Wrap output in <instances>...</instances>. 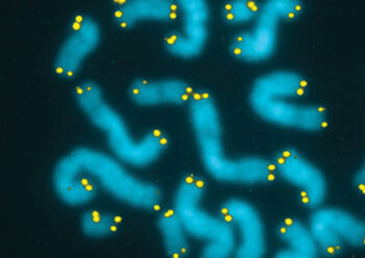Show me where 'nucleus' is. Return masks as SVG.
<instances>
[{"instance_id": "1", "label": "nucleus", "mask_w": 365, "mask_h": 258, "mask_svg": "<svg viewBox=\"0 0 365 258\" xmlns=\"http://www.w3.org/2000/svg\"><path fill=\"white\" fill-rule=\"evenodd\" d=\"M51 179L56 196L69 206L89 203L99 187L116 200L148 212L159 210L163 199L159 186L135 176L113 154L88 146L74 148L58 159Z\"/></svg>"}, {"instance_id": "2", "label": "nucleus", "mask_w": 365, "mask_h": 258, "mask_svg": "<svg viewBox=\"0 0 365 258\" xmlns=\"http://www.w3.org/2000/svg\"><path fill=\"white\" fill-rule=\"evenodd\" d=\"M189 120L202 167L215 181L229 185L258 186L274 179L269 159L258 156L233 158L227 154L217 103L210 92L195 91L188 102Z\"/></svg>"}, {"instance_id": "3", "label": "nucleus", "mask_w": 365, "mask_h": 258, "mask_svg": "<svg viewBox=\"0 0 365 258\" xmlns=\"http://www.w3.org/2000/svg\"><path fill=\"white\" fill-rule=\"evenodd\" d=\"M307 92V80L299 72L270 71L252 85L250 104L256 116L268 124L299 131H321L328 125V113L322 105L302 101Z\"/></svg>"}, {"instance_id": "4", "label": "nucleus", "mask_w": 365, "mask_h": 258, "mask_svg": "<svg viewBox=\"0 0 365 258\" xmlns=\"http://www.w3.org/2000/svg\"><path fill=\"white\" fill-rule=\"evenodd\" d=\"M73 95L90 122L105 134L113 156L125 165L148 167L168 150L169 138L163 130L150 129L141 139L135 138L125 118L106 100L98 82L84 80L76 87Z\"/></svg>"}, {"instance_id": "5", "label": "nucleus", "mask_w": 365, "mask_h": 258, "mask_svg": "<svg viewBox=\"0 0 365 258\" xmlns=\"http://www.w3.org/2000/svg\"><path fill=\"white\" fill-rule=\"evenodd\" d=\"M206 181L189 173L178 185L173 208L181 219L189 237L202 242V258H229L236 249L235 231L220 214H211L202 205Z\"/></svg>"}, {"instance_id": "6", "label": "nucleus", "mask_w": 365, "mask_h": 258, "mask_svg": "<svg viewBox=\"0 0 365 258\" xmlns=\"http://www.w3.org/2000/svg\"><path fill=\"white\" fill-rule=\"evenodd\" d=\"M304 11L299 0H267L261 4L251 28L232 39L230 53L241 62H267L278 48L282 24L297 19Z\"/></svg>"}, {"instance_id": "7", "label": "nucleus", "mask_w": 365, "mask_h": 258, "mask_svg": "<svg viewBox=\"0 0 365 258\" xmlns=\"http://www.w3.org/2000/svg\"><path fill=\"white\" fill-rule=\"evenodd\" d=\"M308 225L323 257L365 248V220L344 208L319 206L313 210Z\"/></svg>"}, {"instance_id": "8", "label": "nucleus", "mask_w": 365, "mask_h": 258, "mask_svg": "<svg viewBox=\"0 0 365 258\" xmlns=\"http://www.w3.org/2000/svg\"><path fill=\"white\" fill-rule=\"evenodd\" d=\"M274 175L297 190L299 199L305 208L315 210L324 205L328 196L326 175L292 147L283 148L272 159Z\"/></svg>"}, {"instance_id": "9", "label": "nucleus", "mask_w": 365, "mask_h": 258, "mask_svg": "<svg viewBox=\"0 0 365 258\" xmlns=\"http://www.w3.org/2000/svg\"><path fill=\"white\" fill-rule=\"evenodd\" d=\"M218 214L225 217L236 235L235 258H263L267 252V227L256 206L245 199H227Z\"/></svg>"}, {"instance_id": "10", "label": "nucleus", "mask_w": 365, "mask_h": 258, "mask_svg": "<svg viewBox=\"0 0 365 258\" xmlns=\"http://www.w3.org/2000/svg\"><path fill=\"white\" fill-rule=\"evenodd\" d=\"M178 4L182 26L164 38V47L173 57L191 60L206 48L210 6L206 0H178Z\"/></svg>"}, {"instance_id": "11", "label": "nucleus", "mask_w": 365, "mask_h": 258, "mask_svg": "<svg viewBox=\"0 0 365 258\" xmlns=\"http://www.w3.org/2000/svg\"><path fill=\"white\" fill-rule=\"evenodd\" d=\"M101 31L99 23L89 15H78L73 20L68 35L56 53L53 70L56 75L71 80L80 73L89 55L98 48Z\"/></svg>"}, {"instance_id": "12", "label": "nucleus", "mask_w": 365, "mask_h": 258, "mask_svg": "<svg viewBox=\"0 0 365 258\" xmlns=\"http://www.w3.org/2000/svg\"><path fill=\"white\" fill-rule=\"evenodd\" d=\"M195 91L186 80L178 77L148 80L137 78L130 82L128 94L139 107L188 104Z\"/></svg>"}, {"instance_id": "13", "label": "nucleus", "mask_w": 365, "mask_h": 258, "mask_svg": "<svg viewBox=\"0 0 365 258\" xmlns=\"http://www.w3.org/2000/svg\"><path fill=\"white\" fill-rule=\"evenodd\" d=\"M179 16L178 0H120L113 13L115 23L123 29L143 21H173Z\"/></svg>"}, {"instance_id": "14", "label": "nucleus", "mask_w": 365, "mask_h": 258, "mask_svg": "<svg viewBox=\"0 0 365 258\" xmlns=\"http://www.w3.org/2000/svg\"><path fill=\"white\" fill-rule=\"evenodd\" d=\"M277 235L283 247L277 258H317L321 255L309 225L297 217H287L279 224Z\"/></svg>"}, {"instance_id": "15", "label": "nucleus", "mask_w": 365, "mask_h": 258, "mask_svg": "<svg viewBox=\"0 0 365 258\" xmlns=\"http://www.w3.org/2000/svg\"><path fill=\"white\" fill-rule=\"evenodd\" d=\"M164 251L171 258H185L190 254L189 235L173 208L162 210L157 220Z\"/></svg>"}, {"instance_id": "16", "label": "nucleus", "mask_w": 365, "mask_h": 258, "mask_svg": "<svg viewBox=\"0 0 365 258\" xmlns=\"http://www.w3.org/2000/svg\"><path fill=\"white\" fill-rule=\"evenodd\" d=\"M119 227V217L112 213L87 210L81 217V230L86 237L103 239L114 235Z\"/></svg>"}, {"instance_id": "17", "label": "nucleus", "mask_w": 365, "mask_h": 258, "mask_svg": "<svg viewBox=\"0 0 365 258\" xmlns=\"http://www.w3.org/2000/svg\"><path fill=\"white\" fill-rule=\"evenodd\" d=\"M260 6L261 4L254 0H231L222 6V19L230 26L253 23L260 11Z\"/></svg>"}, {"instance_id": "18", "label": "nucleus", "mask_w": 365, "mask_h": 258, "mask_svg": "<svg viewBox=\"0 0 365 258\" xmlns=\"http://www.w3.org/2000/svg\"><path fill=\"white\" fill-rule=\"evenodd\" d=\"M353 186L361 196H365V159L354 174Z\"/></svg>"}]
</instances>
